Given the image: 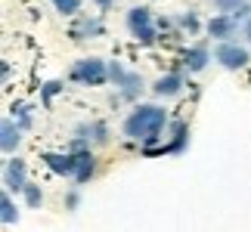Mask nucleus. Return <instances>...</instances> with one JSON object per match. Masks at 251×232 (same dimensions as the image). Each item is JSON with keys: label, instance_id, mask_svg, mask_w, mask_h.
<instances>
[{"label": "nucleus", "instance_id": "1", "mask_svg": "<svg viewBox=\"0 0 251 232\" xmlns=\"http://www.w3.org/2000/svg\"><path fill=\"white\" fill-rule=\"evenodd\" d=\"M168 127V112L155 102H140L133 105L130 115L124 118L121 130L124 137L133 139V142H143V146H155L161 139V130Z\"/></svg>", "mask_w": 251, "mask_h": 232}, {"label": "nucleus", "instance_id": "2", "mask_svg": "<svg viewBox=\"0 0 251 232\" xmlns=\"http://www.w3.org/2000/svg\"><path fill=\"white\" fill-rule=\"evenodd\" d=\"M109 81L118 87V96H115L112 102H121V99L133 102V99H140L143 90H146V84H143V74L124 69L121 62H109Z\"/></svg>", "mask_w": 251, "mask_h": 232}, {"label": "nucleus", "instance_id": "3", "mask_svg": "<svg viewBox=\"0 0 251 232\" xmlns=\"http://www.w3.org/2000/svg\"><path fill=\"white\" fill-rule=\"evenodd\" d=\"M127 31L133 34V41L143 44V46L161 41V37H158L161 28H158L155 19H152V9L149 6H130L127 9Z\"/></svg>", "mask_w": 251, "mask_h": 232}, {"label": "nucleus", "instance_id": "4", "mask_svg": "<svg viewBox=\"0 0 251 232\" xmlns=\"http://www.w3.org/2000/svg\"><path fill=\"white\" fill-rule=\"evenodd\" d=\"M69 77L75 84H84V87H102L109 81V62H102L100 56H84L72 65Z\"/></svg>", "mask_w": 251, "mask_h": 232}, {"label": "nucleus", "instance_id": "5", "mask_svg": "<svg viewBox=\"0 0 251 232\" xmlns=\"http://www.w3.org/2000/svg\"><path fill=\"white\" fill-rule=\"evenodd\" d=\"M214 59L220 62V69L239 71V69H245V65L251 62V53H248V46L236 44V41H217V46H214Z\"/></svg>", "mask_w": 251, "mask_h": 232}, {"label": "nucleus", "instance_id": "6", "mask_svg": "<svg viewBox=\"0 0 251 232\" xmlns=\"http://www.w3.org/2000/svg\"><path fill=\"white\" fill-rule=\"evenodd\" d=\"M28 186V164L19 155H9L3 164V189L9 192H22Z\"/></svg>", "mask_w": 251, "mask_h": 232}, {"label": "nucleus", "instance_id": "7", "mask_svg": "<svg viewBox=\"0 0 251 232\" xmlns=\"http://www.w3.org/2000/svg\"><path fill=\"white\" fill-rule=\"evenodd\" d=\"M205 31H208V37H214V41H233L239 34V19L233 13H217L205 25Z\"/></svg>", "mask_w": 251, "mask_h": 232}, {"label": "nucleus", "instance_id": "8", "mask_svg": "<svg viewBox=\"0 0 251 232\" xmlns=\"http://www.w3.org/2000/svg\"><path fill=\"white\" fill-rule=\"evenodd\" d=\"M41 161L56 177H75V167H78V155L75 152H44Z\"/></svg>", "mask_w": 251, "mask_h": 232}, {"label": "nucleus", "instance_id": "9", "mask_svg": "<svg viewBox=\"0 0 251 232\" xmlns=\"http://www.w3.org/2000/svg\"><path fill=\"white\" fill-rule=\"evenodd\" d=\"M102 34H105V25L96 16H78V22L69 31L72 41H93V37H102Z\"/></svg>", "mask_w": 251, "mask_h": 232}, {"label": "nucleus", "instance_id": "10", "mask_svg": "<svg viewBox=\"0 0 251 232\" xmlns=\"http://www.w3.org/2000/svg\"><path fill=\"white\" fill-rule=\"evenodd\" d=\"M168 133H171V139L165 142V152L168 155H183L189 146V124L186 121H168Z\"/></svg>", "mask_w": 251, "mask_h": 232}, {"label": "nucleus", "instance_id": "11", "mask_svg": "<svg viewBox=\"0 0 251 232\" xmlns=\"http://www.w3.org/2000/svg\"><path fill=\"white\" fill-rule=\"evenodd\" d=\"M183 87H186L183 74H180V71H168V74L155 77V84H152V93H155L158 99H171V96H177Z\"/></svg>", "mask_w": 251, "mask_h": 232}, {"label": "nucleus", "instance_id": "12", "mask_svg": "<svg viewBox=\"0 0 251 232\" xmlns=\"http://www.w3.org/2000/svg\"><path fill=\"white\" fill-rule=\"evenodd\" d=\"M208 62H211V50L205 44H192L186 53H183V69H186L189 74H199V71H205L208 69Z\"/></svg>", "mask_w": 251, "mask_h": 232}, {"label": "nucleus", "instance_id": "13", "mask_svg": "<svg viewBox=\"0 0 251 232\" xmlns=\"http://www.w3.org/2000/svg\"><path fill=\"white\" fill-rule=\"evenodd\" d=\"M22 127L13 121V118H6L3 124H0V149H3V155H13L19 149V142H22Z\"/></svg>", "mask_w": 251, "mask_h": 232}, {"label": "nucleus", "instance_id": "14", "mask_svg": "<svg viewBox=\"0 0 251 232\" xmlns=\"http://www.w3.org/2000/svg\"><path fill=\"white\" fill-rule=\"evenodd\" d=\"M75 133H81V137H87L93 142V146H105L109 142V124H102V121H84V124H78L75 127Z\"/></svg>", "mask_w": 251, "mask_h": 232}, {"label": "nucleus", "instance_id": "15", "mask_svg": "<svg viewBox=\"0 0 251 232\" xmlns=\"http://www.w3.org/2000/svg\"><path fill=\"white\" fill-rule=\"evenodd\" d=\"M93 173H96V155L87 149V152H78V167H75V183L78 186H84V183H90L93 180Z\"/></svg>", "mask_w": 251, "mask_h": 232}, {"label": "nucleus", "instance_id": "16", "mask_svg": "<svg viewBox=\"0 0 251 232\" xmlns=\"http://www.w3.org/2000/svg\"><path fill=\"white\" fill-rule=\"evenodd\" d=\"M0 220H3V226H13L19 220V210H16V201H13V192L9 189L0 192Z\"/></svg>", "mask_w": 251, "mask_h": 232}, {"label": "nucleus", "instance_id": "17", "mask_svg": "<svg viewBox=\"0 0 251 232\" xmlns=\"http://www.w3.org/2000/svg\"><path fill=\"white\" fill-rule=\"evenodd\" d=\"M13 121L19 124L22 130H31V124H34V118H31V105L28 102H13Z\"/></svg>", "mask_w": 251, "mask_h": 232}, {"label": "nucleus", "instance_id": "18", "mask_svg": "<svg viewBox=\"0 0 251 232\" xmlns=\"http://www.w3.org/2000/svg\"><path fill=\"white\" fill-rule=\"evenodd\" d=\"M22 198H25V205H28V208H34V210H37V208L44 205V189L37 186V183L28 180V186L22 189Z\"/></svg>", "mask_w": 251, "mask_h": 232}, {"label": "nucleus", "instance_id": "19", "mask_svg": "<svg viewBox=\"0 0 251 232\" xmlns=\"http://www.w3.org/2000/svg\"><path fill=\"white\" fill-rule=\"evenodd\" d=\"M174 22H177L180 31H189V34H199V31H201V22H199V16L192 13V9H189V13H180Z\"/></svg>", "mask_w": 251, "mask_h": 232}, {"label": "nucleus", "instance_id": "20", "mask_svg": "<svg viewBox=\"0 0 251 232\" xmlns=\"http://www.w3.org/2000/svg\"><path fill=\"white\" fill-rule=\"evenodd\" d=\"M53 6H56V13H62V16H78L84 0H53Z\"/></svg>", "mask_w": 251, "mask_h": 232}, {"label": "nucleus", "instance_id": "21", "mask_svg": "<svg viewBox=\"0 0 251 232\" xmlns=\"http://www.w3.org/2000/svg\"><path fill=\"white\" fill-rule=\"evenodd\" d=\"M62 90H65L62 81H47V84H44V90H41L44 105H50V102H53V96H56V93H62Z\"/></svg>", "mask_w": 251, "mask_h": 232}, {"label": "nucleus", "instance_id": "22", "mask_svg": "<svg viewBox=\"0 0 251 232\" xmlns=\"http://www.w3.org/2000/svg\"><path fill=\"white\" fill-rule=\"evenodd\" d=\"M211 3H214L217 13H233V9H239L245 0H211Z\"/></svg>", "mask_w": 251, "mask_h": 232}, {"label": "nucleus", "instance_id": "23", "mask_svg": "<svg viewBox=\"0 0 251 232\" xmlns=\"http://www.w3.org/2000/svg\"><path fill=\"white\" fill-rule=\"evenodd\" d=\"M78 208H81V192L72 189L69 195H65V210H78Z\"/></svg>", "mask_w": 251, "mask_h": 232}, {"label": "nucleus", "instance_id": "24", "mask_svg": "<svg viewBox=\"0 0 251 232\" xmlns=\"http://www.w3.org/2000/svg\"><path fill=\"white\" fill-rule=\"evenodd\" d=\"M233 16L239 19V22H248V19H251V3H242L239 9H233Z\"/></svg>", "mask_w": 251, "mask_h": 232}, {"label": "nucleus", "instance_id": "25", "mask_svg": "<svg viewBox=\"0 0 251 232\" xmlns=\"http://www.w3.org/2000/svg\"><path fill=\"white\" fill-rule=\"evenodd\" d=\"M242 37H245V41H248V46H251V19H248V22L242 25Z\"/></svg>", "mask_w": 251, "mask_h": 232}, {"label": "nucleus", "instance_id": "26", "mask_svg": "<svg viewBox=\"0 0 251 232\" xmlns=\"http://www.w3.org/2000/svg\"><path fill=\"white\" fill-rule=\"evenodd\" d=\"M93 3H96V6H100L102 13H105V9H112V3H115V0H93Z\"/></svg>", "mask_w": 251, "mask_h": 232}]
</instances>
